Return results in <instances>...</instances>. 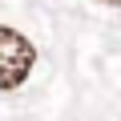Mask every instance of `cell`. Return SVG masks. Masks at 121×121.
Returning a JSON list of instances; mask_svg holds the SVG:
<instances>
[{
  "instance_id": "1",
  "label": "cell",
  "mask_w": 121,
  "mask_h": 121,
  "mask_svg": "<svg viewBox=\"0 0 121 121\" xmlns=\"http://www.w3.org/2000/svg\"><path fill=\"white\" fill-rule=\"evenodd\" d=\"M32 65H36V44L16 28H0V89H20Z\"/></svg>"
},
{
  "instance_id": "2",
  "label": "cell",
  "mask_w": 121,
  "mask_h": 121,
  "mask_svg": "<svg viewBox=\"0 0 121 121\" xmlns=\"http://www.w3.org/2000/svg\"><path fill=\"white\" fill-rule=\"evenodd\" d=\"M105 4H117V8H121V0H105Z\"/></svg>"
}]
</instances>
